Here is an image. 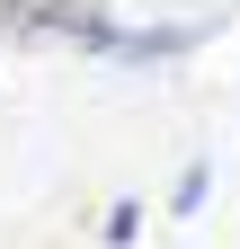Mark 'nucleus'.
<instances>
[{
    "label": "nucleus",
    "mask_w": 240,
    "mask_h": 249,
    "mask_svg": "<svg viewBox=\"0 0 240 249\" xmlns=\"http://www.w3.org/2000/svg\"><path fill=\"white\" fill-rule=\"evenodd\" d=\"M142 240V205L125 196V205H107V249H134Z\"/></svg>",
    "instance_id": "obj_3"
},
{
    "label": "nucleus",
    "mask_w": 240,
    "mask_h": 249,
    "mask_svg": "<svg viewBox=\"0 0 240 249\" xmlns=\"http://www.w3.org/2000/svg\"><path fill=\"white\" fill-rule=\"evenodd\" d=\"M205 187H214V169H205V160H187V169H178V196H169V213H196V205H205Z\"/></svg>",
    "instance_id": "obj_2"
},
{
    "label": "nucleus",
    "mask_w": 240,
    "mask_h": 249,
    "mask_svg": "<svg viewBox=\"0 0 240 249\" xmlns=\"http://www.w3.org/2000/svg\"><path fill=\"white\" fill-rule=\"evenodd\" d=\"M205 45V27H125L116 36V53H134V62H169V53H196Z\"/></svg>",
    "instance_id": "obj_1"
}]
</instances>
